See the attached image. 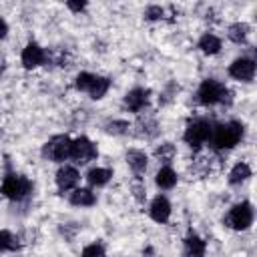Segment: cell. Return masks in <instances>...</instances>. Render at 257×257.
<instances>
[{
  "label": "cell",
  "mask_w": 257,
  "mask_h": 257,
  "mask_svg": "<svg viewBox=\"0 0 257 257\" xmlns=\"http://www.w3.org/2000/svg\"><path fill=\"white\" fill-rule=\"evenodd\" d=\"M243 135H245V126H243L239 120H227V122H221V124L213 126L211 145H213L217 151L233 149L235 145L241 143Z\"/></svg>",
  "instance_id": "obj_1"
},
{
  "label": "cell",
  "mask_w": 257,
  "mask_h": 257,
  "mask_svg": "<svg viewBox=\"0 0 257 257\" xmlns=\"http://www.w3.org/2000/svg\"><path fill=\"white\" fill-rule=\"evenodd\" d=\"M197 102L203 106L225 104V102H231V92L217 78H205L197 88Z\"/></svg>",
  "instance_id": "obj_2"
},
{
  "label": "cell",
  "mask_w": 257,
  "mask_h": 257,
  "mask_svg": "<svg viewBox=\"0 0 257 257\" xmlns=\"http://www.w3.org/2000/svg\"><path fill=\"white\" fill-rule=\"evenodd\" d=\"M32 189H34L32 181L18 173H6L0 185V193L10 201H24L32 193Z\"/></svg>",
  "instance_id": "obj_3"
},
{
  "label": "cell",
  "mask_w": 257,
  "mask_h": 257,
  "mask_svg": "<svg viewBox=\"0 0 257 257\" xmlns=\"http://www.w3.org/2000/svg\"><path fill=\"white\" fill-rule=\"evenodd\" d=\"M253 217H255L253 205H251L249 201H241V203H235V205L227 211L223 223H225L229 229H233V231H247V229L253 225Z\"/></svg>",
  "instance_id": "obj_4"
},
{
  "label": "cell",
  "mask_w": 257,
  "mask_h": 257,
  "mask_svg": "<svg viewBox=\"0 0 257 257\" xmlns=\"http://www.w3.org/2000/svg\"><path fill=\"white\" fill-rule=\"evenodd\" d=\"M211 133H213V124L207 120V118H195L187 124L185 133H183V141L193 147V149H199L203 147L207 141H211Z\"/></svg>",
  "instance_id": "obj_5"
},
{
  "label": "cell",
  "mask_w": 257,
  "mask_h": 257,
  "mask_svg": "<svg viewBox=\"0 0 257 257\" xmlns=\"http://www.w3.org/2000/svg\"><path fill=\"white\" fill-rule=\"evenodd\" d=\"M70 143L72 139L68 135H56L42 147V157L52 163H64L70 159Z\"/></svg>",
  "instance_id": "obj_6"
},
{
  "label": "cell",
  "mask_w": 257,
  "mask_h": 257,
  "mask_svg": "<svg viewBox=\"0 0 257 257\" xmlns=\"http://www.w3.org/2000/svg\"><path fill=\"white\" fill-rule=\"evenodd\" d=\"M96 157H98V149L88 137H78L70 143V159L76 165H86Z\"/></svg>",
  "instance_id": "obj_7"
},
{
  "label": "cell",
  "mask_w": 257,
  "mask_h": 257,
  "mask_svg": "<svg viewBox=\"0 0 257 257\" xmlns=\"http://www.w3.org/2000/svg\"><path fill=\"white\" fill-rule=\"evenodd\" d=\"M229 76L241 82H251L255 78V60L249 56H239L229 64Z\"/></svg>",
  "instance_id": "obj_8"
},
{
  "label": "cell",
  "mask_w": 257,
  "mask_h": 257,
  "mask_svg": "<svg viewBox=\"0 0 257 257\" xmlns=\"http://www.w3.org/2000/svg\"><path fill=\"white\" fill-rule=\"evenodd\" d=\"M46 50L38 44V42H28L24 48H22V54H20V62L26 70H32V68H38L46 62Z\"/></svg>",
  "instance_id": "obj_9"
},
{
  "label": "cell",
  "mask_w": 257,
  "mask_h": 257,
  "mask_svg": "<svg viewBox=\"0 0 257 257\" xmlns=\"http://www.w3.org/2000/svg\"><path fill=\"white\" fill-rule=\"evenodd\" d=\"M149 100H151V90L149 88H143V86H135L131 88L126 94H124V106L131 110V112H141L149 106Z\"/></svg>",
  "instance_id": "obj_10"
},
{
  "label": "cell",
  "mask_w": 257,
  "mask_h": 257,
  "mask_svg": "<svg viewBox=\"0 0 257 257\" xmlns=\"http://www.w3.org/2000/svg\"><path fill=\"white\" fill-rule=\"evenodd\" d=\"M171 213H173V207H171V201L165 195H157L149 205V217L155 223H161V225L167 223L171 219Z\"/></svg>",
  "instance_id": "obj_11"
},
{
  "label": "cell",
  "mask_w": 257,
  "mask_h": 257,
  "mask_svg": "<svg viewBox=\"0 0 257 257\" xmlns=\"http://www.w3.org/2000/svg\"><path fill=\"white\" fill-rule=\"evenodd\" d=\"M56 187L60 189V191H72V189H76V185L80 183V173H78V169L76 167H72V165H64V167H60L58 171H56Z\"/></svg>",
  "instance_id": "obj_12"
},
{
  "label": "cell",
  "mask_w": 257,
  "mask_h": 257,
  "mask_svg": "<svg viewBox=\"0 0 257 257\" xmlns=\"http://www.w3.org/2000/svg\"><path fill=\"white\" fill-rule=\"evenodd\" d=\"M205 253H207L205 239L195 231H189L187 237L183 239V257H205Z\"/></svg>",
  "instance_id": "obj_13"
},
{
  "label": "cell",
  "mask_w": 257,
  "mask_h": 257,
  "mask_svg": "<svg viewBox=\"0 0 257 257\" xmlns=\"http://www.w3.org/2000/svg\"><path fill=\"white\" fill-rule=\"evenodd\" d=\"M68 201L74 207H92V205H96V193L90 187H76V189H72Z\"/></svg>",
  "instance_id": "obj_14"
},
{
  "label": "cell",
  "mask_w": 257,
  "mask_h": 257,
  "mask_svg": "<svg viewBox=\"0 0 257 257\" xmlns=\"http://www.w3.org/2000/svg\"><path fill=\"white\" fill-rule=\"evenodd\" d=\"M177 183H179V175H177V171H175L173 167H169V165H163V167L157 171V175H155V185H157L161 191H169V189H173Z\"/></svg>",
  "instance_id": "obj_15"
},
{
  "label": "cell",
  "mask_w": 257,
  "mask_h": 257,
  "mask_svg": "<svg viewBox=\"0 0 257 257\" xmlns=\"http://www.w3.org/2000/svg\"><path fill=\"white\" fill-rule=\"evenodd\" d=\"M126 165L131 167V171L137 177H141L147 171V167H149V157L143 151H139V149H131L126 153Z\"/></svg>",
  "instance_id": "obj_16"
},
{
  "label": "cell",
  "mask_w": 257,
  "mask_h": 257,
  "mask_svg": "<svg viewBox=\"0 0 257 257\" xmlns=\"http://www.w3.org/2000/svg\"><path fill=\"white\" fill-rule=\"evenodd\" d=\"M110 179H112V169H108V167H92V169L86 173V181H88V185L94 187V189L108 185Z\"/></svg>",
  "instance_id": "obj_17"
},
{
  "label": "cell",
  "mask_w": 257,
  "mask_h": 257,
  "mask_svg": "<svg viewBox=\"0 0 257 257\" xmlns=\"http://www.w3.org/2000/svg\"><path fill=\"white\" fill-rule=\"evenodd\" d=\"M197 46H199V50H201L203 54L213 56V54H217V52L221 50L223 42H221V38H219L217 34H213V32H205V34L199 38Z\"/></svg>",
  "instance_id": "obj_18"
},
{
  "label": "cell",
  "mask_w": 257,
  "mask_h": 257,
  "mask_svg": "<svg viewBox=\"0 0 257 257\" xmlns=\"http://www.w3.org/2000/svg\"><path fill=\"white\" fill-rule=\"evenodd\" d=\"M251 167L245 161H239L237 165H233V169L229 171V185H241L251 177Z\"/></svg>",
  "instance_id": "obj_19"
},
{
  "label": "cell",
  "mask_w": 257,
  "mask_h": 257,
  "mask_svg": "<svg viewBox=\"0 0 257 257\" xmlns=\"http://www.w3.org/2000/svg\"><path fill=\"white\" fill-rule=\"evenodd\" d=\"M249 30H251L249 24H245V22H235V24L229 26L227 36H229L231 42H235V44H243V42L247 40V36H249Z\"/></svg>",
  "instance_id": "obj_20"
},
{
  "label": "cell",
  "mask_w": 257,
  "mask_h": 257,
  "mask_svg": "<svg viewBox=\"0 0 257 257\" xmlns=\"http://www.w3.org/2000/svg\"><path fill=\"white\" fill-rule=\"evenodd\" d=\"M108 88H110V78H108V76H98V74H96L94 84H92V88L88 90V94H90L92 100H100V98H104V94L108 92Z\"/></svg>",
  "instance_id": "obj_21"
},
{
  "label": "cell",
  "mask_w": 257,
  "mask_h": 257,
  "mask_svg": "<svg viewBox=\"0 0 257 257\" xmlns=\"http://www.w3.org/2000/svg\"><path fill=\"white\" fill-rule=\"evenodd\" d=\"M18 249V239L14 233L6 231V229H0V253H6V251H16Z\"/></svg>",
  "instance_id": "obj_22"
},
{
  "label": "cell",
  "mask_w": 257,
  "mask_h": 257,
  "mask_svg": "<svg viewBox=\"0 0 257 257\" xmlns=\"http://www.w3.org/2000/svg\"><path fill=\"white\" fill-rule=\"evenodd\" d=\"M128 128H131V124L126 120H122V118H112V120L104 122V131L108 135H126Z\"/></svg>",
  "instance_id": "obj_23"
},
{
  "label": "cell",
  "mask_w": 257,
  "mask_h": 257,
  "mask_svg": "<svg viewBox=\"0 0 257 257\" xmlns=\"http://www.w3.org/2000/svg\"><path fill=\"white\" fill-rule=\"evenodd\" d=\"M94 78H96V74H92V72H80V74H76V78H74L76 90L88 92L92 88V84H94Z\"/></svg>",
  "instance_id": "obj_24"
},
{
  "label": "cell",
  "mask_w": 257,
  "mask_h": 257,
  "mask_svg": "<svg viewBox=\"0 0 257 257\" xmlns=\"http://www.w3.org/2000/svg\"><path fill=\"white\" fill-rule=\"evenodd\" d=\"M155 157H157L161 163L169 165V163L173 161V157H175V147H173L171 143H163L161 147H157V151H155Z\"/></svg>",
  "instance_id": "obj_25"
},
{
  "label": "cell",
  "mask_w": 257,
  "mask_h": 257,
  "mask_svg": "<svg viewBox=\"0 0 257 257\" xmlns=\"http://www.w3.org/2000/svg\"><path fill=\"white\" fill-rule=\"evenodd\" d=\"M80 257H106V251H104V245L102 243H90V245H86L84 249H82V253H80Z\"/></svg>",
  "instance_id": "obj_26"
},
{
  "label": "cell",
  "mask_w": 257,
  "mask_h": 257,
  "mask_svg": "<svg viewBox=\"0 0 257 257\" xmlns=\"http://www.w3.org/2000/svg\"><path fill=\"white\" fill-rule=\"evenodd\" d=\"M163 16H165V10H163L161 6H157V4H151V6H147V10H145V18L151 20V22L161 20Z\"/></svg>",
  "instance_id": "obj_27"
},
{
  "label": "cell",
  "mask_w": 257,
  "mask_h": 257,
  "mask_svg": "<svg viewBox=\"0 0 257 257\" xmlns=\"http://www.w3.org/2000/svg\"><path fill=\"white\" fill-rule=\"evenodd\" d=\"M66 8L72 12H82L86 8V2H66Z\"/></svg>",
  "instance_id": "obj_28"
},
{
  "label": "cell",
  "mask_w": 257,
  "mask_h": 257,
  "mask_svg": "<svg viewBox=\"0 0 257 257\" xmlns=\"http://www.w3.org/2000/svg\"><path fill=\"white\" fill-rule=\"evenodd\" d=\"M8 36V24L4 18H0V40H4Z\"/></svg>",
  "instance_id": "obj_29"
},
{
  "label": "cell",
  "mask_w": 257,
  "mask_h": 257,
  "mask_svg": "<svg viewBox=\"0 0 257 257\" xmlns=\"http://www.w3.org/2000/svg\"><path fill=\"white\" fill-rule=\"evenodd\" d=\"M143 193H145V187L143 185H135V197L139 201H143Z\"/></svg>",
  "instance_id": "obj_30"
},
{
  "label": "cell",
  "mask_w": 257,
  "mask_h": 257,
  "mask_svg": "<svg viewBox=\"0 0 257 257\" xmlns=\"http://www.w3.org/2000/svg\"><path fill=\"white\" fill-rule=\"evenodd\" d=\"M2 72H4V64L0 62V74H2Z\"/></svg>",
  "instance_id": "obj_31"
}]
</instances>
